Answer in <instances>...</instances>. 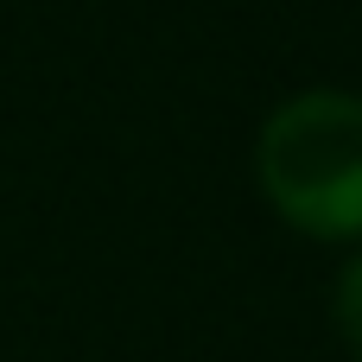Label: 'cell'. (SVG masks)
Wrapping results in <instances>:
<instances>
[{
  "instance_id": "1",
  "label": "cell",
  "mask_w": 362,
  "mask_h": 362,
  "mask_svg": "<svg viewBox=\"0 0 362 362\" xmlns=\"http://www.w3.org/2000/svg\"><path fill=\"white\" fill-rule=\"evenodd\" d=\"M255 178L305 235H362V95L331 83L286 95L261 121Z\"/></svg>"
},
{
  "instance_id": "2",
  "label": "cell",
  "mask_w": 362,
  "mask_h": 362,
  "mask_svg": "<svg viewBox=\"0 0 362 362\" xmlns=\"http://www.w3.org/2000/svg\"><path fill=\"white\" fill-rule=\"evenodd\" d=\"M337 331H344L350 356L362 362V255L344 267V280H337Z\"/></svg>"
}]
</instances>
